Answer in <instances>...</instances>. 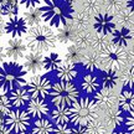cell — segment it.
<instances>
[{
  "instance_id": "6da1fadb",
  "label": "cell",
  "mask_w": 134,
  "mask_h": 134,
  "mask_svg": "<svg viewBox=\"0 0 134 134\" xmlns=\"http://www.w3.org/2000/svg\"><path fill=\"white\" fill-rule=\"evenodd\" d=\"M25 43L27 50H30L31 52L42 55L55 48L57 40L55 36V31L50 26L40 24L27 30Z\"/></svg>"
},
{
  "instance_id": "7a4b0ae2",
  "label": "cell",
  "mask_w": 134,
  "mask_h": 134,
  "mask_svg": "<svg viewBox=\"0 0 134 134\" xmlns=\"http://www.w3.org/2000/svg\"><path fill=\"white\" fill-rule=\"evenodd\" d=\"M41 18L47 26L61 27L71 20L73 8L61 0H41L40 4Z\"/></svg>"
},
{
  "instance_id": "3957f363",
  "label": "cell",
  "mask_w": 134,
  "mask_h": 134,
  "mask_svg": "<svg viewBox=\"0 0 134 134\" xmlns=\"http://www.w3.org/2000/svg\"><path fill=\"white\" fill-rule=\"evenodd\" d=\"M26 71L18 61H4L0 63V91L11 92L15 88L24 87L26 82Z\"/></svg>"
},
{
  "instance_id": "277c9868",
  "label": "cell",
  "mask_w": 134,
  "mask_h": 134,
  "mask_svg": "<svg viewBox=\"0 0 134 134\" xmlns=\"http://www.w3.org/2000/svg\"><path fill=\"white\" fill-rule=\"evenodd\" d=\"M98 118V108L94 100L88 97L77 98L68 107V120L73 125L86 127L92 120Z\"/></svg>"
},
{
  "instance_id": "5b68a950",
  "label": "cell",
  "mask_w": 134,
  "mask_h": 134,
  "mask_svg": "<svg viewBox=\"0 0 134 134\" xmlns=\"http://www.w3.org/2000/svg\"><path fill=\"white\" fill-rule=\"evenodd\" d=\"M132 58V52L127 48L110 43L104 51L99 53V68L103 71L119 72Z\"/></svg>"
},
{
  "instance_id": "8992f818",
  "label": "cell",
  "mask_w": 134,
  "mask_h": 134,
  "mask_svg": "<svg viewBox=\"0 0 134 134\" xmlns=\"http://www.w3.org/2000/svg\"><path fill=\"white\" fill-rule=\"evenodd\" d=\"M48 97L53 107H67L68 108L77 98H80V92L72 82L58 81L51 86Z\"/></svg>"
},
{
  "instance_id": "52a82bcc",
  "label": "cell",
  "mask_w": 134,
  "mask_h": 134,
  "mask_svg": "<svg viewBox=\"0 0 134 134\" xmlns=\"http://www.w3.org/2000/svg\"><path fill=\"white\" fill-rule=\"evenodd\" d=\"M30 115L24 109H11L6 115H4L5 128L13 134L24 133L30 127Z\"/></svg>"
},
{
  "instance_id": "ba28073f",
  "label": "cell",
  "mask_w": 134,
  "mask_h": 134,
  "mask_svg": "<svg viewBox=\"0 0 134 134\" xmlns=\"http://www.w3.org/2000/svg\"><path fill=\"white\" fill-rule=\"evenodd\" d=\"M26 91L29 93L30 98H40V99H45L50 93L52 83L50 81L47 76H42V75H36L32 76L29 83H26Z\"/></svg>"
},
{
  "instance_id": "9c48e42d",
  "label": "cell",
  "mask_w": 134,
  "mask_h": 134,
  "mask_svg": "<svg viewBox=\"0 0 134 134\" xmlns=\"http://www.w3.org/2000/svg\"><path fill=\"white\" fill-rule=\"evenodd\" d=\"M94 103L97 108H100L103 112L114 109L117 108L118 103V94L114 92V90H107V88H99L94 93Z\"/></svg>"
},
{
  "instance_id": "30bf717a",
  "label": "cell",
  "mask_w": 134,
  "mask_h": 134,
  "mask_svg": "<svg viewBox=\"0 0 134 134\" xmlns=\"http://www.w3.org/2000/svg\"><path fill=\"white\" fill-rule=\"evenodd\" d=\"M4 30L6 34L13 36V38H21L23 35H26L27 32V25L23 19V16L13 15L9 16V19L5 21Z\"/></svg>"
},
{
  "instance_id": "8fae6325",
  "label": "cell",
  "mask_w": 134,
  "mask_h": 134,
  "mask_svg": "<svg viewBox=\"0 0 134 134\" xmlns=\"http://www.w3.org/2000/svg\"><path fill=\"white\" fill-rule=\"evenodd\" d=\"M4 51L5 57L10 58L11 61H18L26 56L27 47L23 38H11L8 41L6 47H4Z\"/></svg>"
},
{
  "instance_id": "7c38bea8",
  "label": "cell",
  "mask_w": 134,
  "mask_h": 134,
  "mask_svg": "<svg viewBox=\"0 0 134 134\" xmlns=\"http://www.w3.org/2000/svg\"><path fill=\"white\" fill-rule=\"evenodd\" d=\"M92 25H93V29H94L96 34L104 35V36H110V34L113 32L115 29L113 16L104 14V13H100V14L96 15L93 18Z\"/></svg>"
},
{
  "instance_id": "4fadbf2b",
  "label": "cell",
  "mask_w": 134,
  "mask_h": 134,
  "mask_svg": "<svg viewBox=\"0 0 134 134\" xmlns=\"http://www.w3.org/2000/svg\"><path fill=\"white\" fill-rule=\"evenodd\" d=\"M48 112H50V108L45 99L30 98V100L26 104V113L30 115V118H34V119L46 118Z\"/></svg>"
},
{
  "instance_id": "5bb4252c",
  "label": "cell",
  "mask_w": 134,
  "mask_h": 134,
  "mask_svg": "<svg viewBox=\"0 0 134 134\" xmlns=\"http://www.w3.org/2000/svg\"><path fill=\"white\" fill-rule=\"evenodd\" d=\"M100 122L104 124L107 130L117 129V128H119L120 125L123 124V122H124V114L118 108H114V109L104 112L103 117L100 118Z\"/></svg>"
},
{
  "instance_id": "9a60e30c",
  "label": "cell",
  "mask_w": 134,
  "mask_h": 134,
  "mask_svg": "<svg viewBox=\"0 0 134 134\" xmlns=\"http://www.w3.org/2000/svg\"><path fill=\"white\" fill-rule=\"evenodd\" d=\"M9 102L11 105V109H21L24 105L27 104L30 100V96L25 87L15 88L11 92H9Z\"/></svg>"
},
{
  "instance_id": "2e32d148",
  "label": "cell",
  "mask_w": 134,
  "mask_h": 134,
  "mask_svg": "<svg viewBox=\"0 0 134 134\" xmlns=\"http://www.w3.org/2000/svg\"><path fill=\"white\" fill-rule=\"evenodd\" d=\"M133 38V30L125 29V27H115L114 31L110 34V41L113 45L127 47Z\"/></svg>"
},
{
  "instance_id": "e0dca14e",
  "label": "cell",
  "mask_w": 134,
  "mask_h": 134,
  "mask_svg": "<svg viewBox=\"0 0 134 134\" xmlns=\"http://www.w3.org/2000/svg\"><path fill=\"white\" fill-rule=\"evenodd\" d=\"M56 76H57L58 81L61 82H72L78 76L76 65L62 61L61 65L58 66V68L56 70Z\"/></svg>"
},
{
  "instance_id": "ac0fdd59",
  "label": "cell",
  "mask_w": 134,
  "mask_h": 134,
  "mask_svg": "<svg viewBox=\"0 0 134 134\" xmlns=\"http://www.w3.org/2000/svg\"><path fill=\"white\" fill-rule=\"evenodd\" d=\"M42 55H38V53H26V56L24 57L25 62L23 65L26 73H31L34 76H36L42 70Z\"/></svg>"
},
{
  "instance_id": "d6986e66",
  "label": "cell",
  "mask_w": 134,
  "mask_h": 134,
  "mask_svg": "<svg viewBox=\"0 0 134 134\" xmlns=\"http://www.w3.org/2000/svg\"><path fill=\"white\" fill-rule=\"evenodd\" d=\"M133 105H134L133 91H132V88L124 87L123 91L120 92V94L118 96L117 108H118L123 114H128V113H132V112H133Z\"/></svg>"
},
{
  "instance_id": "ffe728a7",
  "label": "cell",
  "mask_w": 134,
  "mask_h": 134,
  "mask_svg": "<svg viewBox=\"0 0 134 134\" xmlns=\"http://www.w3.org/2000/svg\"><path fill=\"white\" fill-rule=\"evenodd\" d=\"M110 43H112L110 36H104V35H99V34H92L87 51H93L96 53H100L102 51H104Z\"/></svg>"
},
{
  "instance_id": "44dd1931",
  "label": "cell",
  "mask_w": 134,
  "mask_h": 134,
  "mask_svg": "<svg viewBox=\"0 0 134 134\" xmlns=\"http://www.w3.org/2000/svg\"><path fill=\"white\" fill-rule=\"evenodd\" d=\"M93 23V19L90 18L88 15H86L82 11H75L72 13L70 24L72 25V27L75 30H91L90 26Z\"/></svg>"
},
{
  "instance_id": "7402d4cb",
  "label": "cell",
  "mask_w": 134,
  "mask_h": 134,
  "mask_svg": "<svg viewBox=\"0 0 134 134\" xmlns=\"http://www.w3.org/2000/svg\"><path fill=\"white\" fill-rule=\"evenodd\" d=\"M81 90L86 94H93L96 93L100 87L99 78L94 75V73H86L85 76L82 77L81 80Z\"/></svg>"
},
{
  "instance_id": "603a6c76",
  "label": "cell",
  "mask_w": 134,
  "mask_h": 134,
  "mask_svg": "<svg viewBox=\"0 0 134 134\" xmlns=\"http://www.w3.org/2000/svg\"><path fill=\"white\" fill-rule=\"evenodd\" d=\"M80 63L87 71V73H93L94 71L99 70V53L86 51Z\"/></svg>"
},
{
  "instance_id": "cb8c5ba5",
  "label": "cell",
  "mask_w": 134,
  "mask_h": 134,
  "mask_svg": "<svg viewBox=\"0 0 134 134\" xmlns=\"http://www.w3.org/2000/svg\"><path fill=\"white\" fill-rule=\"evenodd\" d=\"M125 9H127V1L124 0H103L102 13H104V14L115 16Z\"/></svg>"
},
{
  "instance_id": "d4e9b609",
  "label": "cell",
  "mask_w": 134,
  "mask_h": 134,
  "mask_svg": "<svg viewBox=\"0 0 134 134\" xmlns=\"http://www.w3.org/2000/svg\"><path fill=\"white\" fill-rule=\"evenodd\" d=\"M82 9L80 11L85 13L90 18H94L96 15L102 13L103 8V0H83L82 1Z\"/></svg>"
},
{
  "instance_id": "484cf974",
  "label": "cell",
  "mask_w": 134,
  "mask_h": 134,
  "mask_svg": "<svg viewBox=\"0 0 134 134\" xmlns=\"http://www.w3.org/2000/svg\"><path fill=\"white\" fill-rule=\"evenodd\" d=\"M115 27H125L133 30V10L125 9L113 16Z\"/></svg>"
},
{
  "instance_id": "4316f807",
  "label": "cell",
  "mask_w": 134,
  "mask_h": 134,
  "mask_svg": "<svg viewBox=\"0 0 134 134\" xmlns=\"http://www.w3.org/2000/svg\"><path fill=\"white\" fill-rule=\"evenodd\" d=\"M53 124L52 122L47 118H40L35 119L32 124L31 134H52Z\"/></svg>"
},
{
  "instance_id": "83f0119b",
  "label": "cell",
  "mask_w": 134,
  "mask_h": 134,
  "mask_svg": "<svg viewBox=\"0 0 134 134\" xmlns=\"http://www.w3.org/2000/svg\"><path fill=\"white\" fill-rule=\"evenodd\" d=\"M51 122L56 124H68V108L67 107H55L52 110L48 112Z\"/></svg>"
},
{
  "instance_id": "f1b7e54d",
  "label": "cell",
  "mask_w": 134,
  "mask_h": 134,
  "mask_svg": "<svg viewBox=\"0 0 134 134\" xmlns=\"http://www.w3.org/2000/svg\"><path fill=\"white\" fill-rule=\"evenodd\" d=\"M23 19L27 26H37L42 23V18H41V11L40 8H31V9H26L23 14Z\"/></svg>"
},
{
  "instance_id": "f546056e",
  "label": "cell",
  "mask_w": 134,
  "mask_h": 134,
  "mask_svg": "<svg viewBox=\"0 0 134 134\" xmlns=\"http://www.w3.org/2000/svg\"><path fill=\"white\" fill-rule=\"evenodd\" d=\"M119 77H118V72L115 71H103L102 76H100L99 83L102 88H107V90H114V87L118 85Z\"/></svg>"
},
{
  "instance_id": "4dcf8cb0",
  "label": "cell",
  "mask_w": 134,
  "mask_h": 134,
  "mask_svg": "<svg viewBox=\"0 0 134 134\" xmlns=\"http://www.w3.org/2000/svg\"><path fill=\"white\" fill-rule=\"evenodd\" d=\"M85 50H82L78 46L76 45H70L66 50V55H65V61L66 62H70V63H73V65H76V63H80L81 62L82 57H83V55H85Z\"/></svg>"
},
{
  "instance_id": "1f68e13d",
  "label": "cell",
  "mask_w": 134,
  "mask_h": 134,
  "mask_svg": "<svg viewBox=\"0 0 134 134\" xmlns=\"http://www.w3.org/2000/svg\"><path fill=\"white\" fill-rule=\"evenodd\" d=\"M61 62H62V60L60 57V55L56 52H51L42 58V70H45L46 72L56 71L58 66L61 65Z\"/></svg>"
},
{
  "instance_id": "d6a6232c",
  "label": "cell",
  "mask_w": 134,
  "mask_h": 134,
  "mask_svg": "<svg viewBox=\"0 0 134 134\" xmlns=\"http://www.w3.org/2000/svg\"><path fill=\"white\" fill-rule=\"evenodd\" d=\"M72 35H73V27L72 25L70 24V21L65 24L63 26L58 27L57 31L55 32V36H56V40L61 43H67L68 41H71Z\"/></svg>"
},
{
  "instance_id": "836d02e7",
  "label": "cell",
  "mask_w": 134,
  "mask_h": 134,
  "mask_svg": "<svg viewBox=\"0 0 134 134\" xmlns=\"http://www.w3.org/2000/svg\"><path fill=\"white\" fill-rule=\"evenodd\" d=\"M128 65V63H127ZM125 65L122 70H120V75L118 73V77H119V80H122V82H123V85H124V87H127V88H132V86H133V65L130 63L129 66H127Z\"/></svg>"
},
{
  "instance_id": "e575fe53",
  "label": "cell",
  "mask_w": 134,
  "mask_h": 134,
  "mask_svg": "<svg viewBox=\"0 0 134 134\" xmlns=\"http://www.w3.org/2000/svg\"><path fill=\"white\" fill-rule=\"evenodd\" d=\"M87 134H107V128L104 127V124L100 122L99 118L92 120L91 123H88L86 125Z\"/></svg>"
},
{
  "instance_id": "d590c367",
  "label": "cell",
  "mask_w": 134,
  "mask_h": 134,
  "mask_svg": "<svg viewBox=\"0 0 134 134\" xmlns=\"http://www.w3.org/2000/svg\"><path fill=\"white\" fill-rule=\"evenodd\" d=\"M11 110V105H10L9 98L6 93H1L0 94V113L3 115H6Z\"/></svg>"
},
{
  "instance_id": "8d00e7d4",
  "label": "cell",
  "mask_w": 134,
  "mask_h": 134,
  "mask_svg": "<svg viewBox=\"0 0 134 134\" xmlns=\"http://www.w3.org/2000/svg\"><path fill=\"white\" fill-rule=\"evenodd\" d=\"M52 134H71V127L68 124H56L53 125Z\"/></svg>"
},
{
  "instance_id": "74e56055",
  "label": "cell",
  "mask_w": 134,
  "mask_h": 134,
  "mask_svg": "<svg viewBox=\"0 0 134 134\" xmlns=\"http://www.w3.org/2000/svg\"><path fill=\"white\" fill-rule=\"evenodd\" d=\"M123 124H125V132L129 134H133V112L128 113L124 115V122Z\"/></svg>"
},
{
  "instance_id": "f35d334b",
  "label": "cell",
  "mask_w": 134,
  "mask_h": 134,
  "mask_svg": "<svg viewBox=\"0 0 134 134\" xmlns=\"http://www.w3.org/2000/svg\"><path fill=\"white\" fill-rule=\"evenodd\" d=\"M20 4L26 6V9H31V8H38V5L41 4V0H18Z\"/></svg>"
},
{
  "instance_id": "ab89813d",
  "label": "cell",
  "mask_w": 134,
  "mask_h": 134,
  "mask_svg": "<svg viewBox=\"0 0 134 134\" xmlns=\"http://www.w3.org/2000/svg\"><path fill=\"white\" fill-rule=\"evenodd\" d=\"M71 134H87L86 127L73 125V127H71Z\"/></svg>"
},
{
  "instance_id": "60d3db41",
  "label": "cell",
  "mask_w": 134,
  "mask_h": 134,
  "mask_svg": "<svg viewBox=\"0 0 134 134\" xmlns=\"http://www.w3.org/2000/svg\"><path fill=\"white\" fill-rule=\"evenodd\" d=\"M4 25H5V21H4V19L1 18V15H0V36H3V35L5 34Z\"/></svg>"
},
{
  "instance_id": "b9f144b4",
  "label": "cell",
  "mask_w": 134,
  "mask_h": 134,
  "mask_svg": "<svg viewBox=\"0 0 134 134\" xmlns=\"http://www.w3.org/2000/svg\"><path fill=\"white\" fill-rule=\"evenodd\" d=\"M5 60V51H4V47L0 46V63H3Z\"/></svg>"
},
{
  "instance_id": "7bdbcfd3",
  "label": "cell",
  "mask_w": 134,
  "mask_h": 134,
  "mask_svg": "<svg viewBox=\"0 0 134 134\" xmlns=\"http://www.w3.org/2000/svg\"><path fill=\"white\" fill-rule=\"evenodd\" d=\"M0 134H13L10 130H8L6 128H3V129H0Z\"/></svg>"
},
{
  "instance_id": "ee69618b",
  "label": "cell",
  "mask_w": 134,
  "mask_h": 134,
  "mask_svg": "<svg viewBox=\"0 0 134 134\" xmlns=\"http://www.w3.org/2000/svg\"><path fill=\"white\" fill-rule=\"evenodd\" d=\"M112 134H129V133H127L125 130H114Z\"/></svg>"
},
{
  "instance_id": "f6af8a7d",
  "label": "cell",
  "mask_w": 134,
  "mask_h": 134,
  "mask_svg": "<svg viewBox=\"0 0 134 134\" xmlns=\"http://www.w3.org/2000/svg\"><path fill=\"white\" fill-rule=\"evenodd\" d=\"M61 1H62V3H65V4H68V5H71L72 3L75 1V0H61Z\"/></svg>"
},
{
  "instance_id": "bcb514c9",
  "label": "cell",
  "mask_w": 134,
  "mask_h": 134,
  "mask_svg": "<svg viewBox=\"0 0 134 134\" xmlns=\"http://www.w3.org/2000/svg\"><path fill=\"white\" fill-rule=\"evenodd\" d=\"M19 134H31V133H27V132H24V133H19Z\"/></svg>"
},
{
  "instance_id": "7dc6e473",
  "label": "cell",
  "mask_w": 134,
  "mask_h": 134,
  "mask_svg": "<svg viewBox=\"0 0 134 134\" xmlns=\"http://www.w3.org/2000/svg\"><path fill=\"white\" fill-rule=\"evenodd\" d=\"M124 1H128V0H124Z\"/></svg>"
}]
</instances>
